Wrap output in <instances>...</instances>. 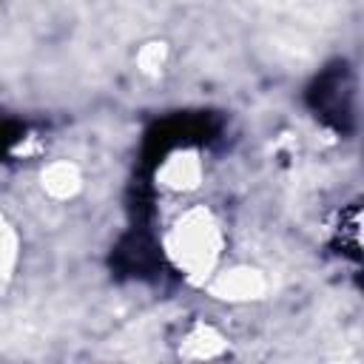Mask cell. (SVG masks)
I'll return each instance as SVG.
<instances>
[{
	"instance_id": "1",
	"label": "cell",
	"mask_w": 364,
	"mask_h": 364,
	"mask_svg": "<svg viewBox=\"0 0 364 364\" xmlns=\"http://www.w3.org/2000/svg\"><path fill=\"white\" fill-rule=\"evenodd\" d=\"M307 108L330 131L347 136L355 131V77L344 60L321 68L307 85Z\"/></svg>"
},
{
	"instance_id": "2",
	"label": "cell",
	"mask_w": 364,
	"mask_h": 364,
	"mask_svg": "<svg viewBox=\"0 0 364 364\" xmlns=\"http://www.w3.org/2000/svg\"><path fill=\"white\" fill-rule=\"evenodd\" d=\"M222 131V119L210 111H191V114H173L159 122H154L142 142V173L151 176L154 168L173 151L188 145H205L216 139Z\"/></svg>"
},
{
	"instance_id": "3",
	"label": "cell",
	"mask_w": 364,
	"mask_h": 364,
	"mask_svg": "<svg viewBox=\"0 0 364 364\" xmlns=\"http://www.w3.org/2000/svg\"><path fill=\"white\" fill-rule=\"evenodd\" d=\"M111 267L117 276H136V279H159L165 259L162 250L148 230V225H134L114 247Z\"/></svg>"
},
{
	"instance_id": "4",
	"label": "cell",
	"mask_w": 364,
	"mask_h": 364,
	"mask_svg": "<svg viewBox=\"0 0 364 364\" xmlns=\"http://www.w3.org/2000/svg\"><path fill=\"white\" fill-rule=\"evenodd\" d=\"M358 225H361L358 205H350V210L341 216V225H338V247L350 259H358L361 256V228Z\"/></svg>"
},
{
	"instance_id": "5",
	"label": "cell",
	"mask_w": 364,
	"mask_h": 364,
	"mask_svg": "<svg viewBox=\"0 0 364 364\" xmlns=\"http://www.w3.org/2000/svg\"><path fill=\"white\" fill-rule=\"evenodd\" d=\"M23 131H26V128H23L20 122H11V119L0 122V156L9 154V148L23 139Z\"/></svg>"
}]
</instances>
